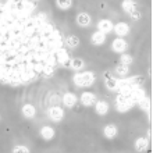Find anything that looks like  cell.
I'll return each mask as SVG.
<instances>
[{
    "label": "cell",
    "mask_w": 153,
    "mask_h": 153,
    "mask_svg": "<svg viewBox=\"0 0 153 153\" xmlns=\"http://www.w3.org/2000/svg\"><path fill=\"white\" fill-rule=\"evenodd\" d=\"M63 35L33 0L0 4V82L25 85L68 65Z\"/></svg>",
    "instance_id": "cell-1"
},
{
    "label": "cell",
    "mask_w": 153,
    "mask_h": 153,
    "mask_svg": "<svg viewBox=\"0 0 153 153\" xmlns=\"http://www.w3.org/2000/svg\"><path fill=\"white\" fill-rule=\"evenodd\" d=\"M73 81L79 88H88L95 82V74L91 73V71H84L81 74H75Z\"/></svg>",
    "instance_id": "cell-2"
},
{
    "label": "cell",
    "mask_w": 153,
    "mask_h": 153,
    "mask_svg": "<svg viewBox=\"0 0 153 153\" xmlns=\"http://www.w3.org/2000/svg\"><path fill=\"white\" fill-rule=\"evenodd\" d=\"M48 116L52 118L53 121H60L63 117H64V111L61 107L59 106H52L50 109L48 110Z\"/></svg>",
    "instance_id": "cell-3"
},
{
    "label": "cell",
    "mask_w": 153,
    "mask_h": 153,
    "mask_svg": "<svg viewBox=\"0 0 153 153\" xmlns=\"http://www.w3.org/2000/svg\"><path fill=\"white\" fill-rule=\"evenodd\" d=\"M127 46H128V43L125 42L123 38H116V39L113 40V43H111V49H113L114 52L117 53H123L127 49Z\"/></svg>",
    "instance_id": "cell-4"
},
{
    "label": "cell",
    "mask_w": 153,
    "mask_h": 153,
    "mask_svg": "<svg viewBox=\"0 0 153 153\" xmlns=\"http://www.w3.org/2000/svg\"><path fill=\"white\" fill-rule=\"evenodd\" d=\"M95 102H96V96H95V93L92 92H84L82 93V96H81V103L84 106H92L95 105Z\"/></svg>",
    "instance_id": "cell-5"
},
{
    "label": "cell",
    "mask_w": 153,
    "mask_h": 153,
    "mask_svg": "<svg viewBox=\"0 0 153 153\" xmlns=\"http://www.w3.org/2000/svg\"><path fill=\"white\" fill-rule=\"evenodd\" d=\"M76 102H78V99H76V96L73 92H65L63 95V103L67 107H74L76 105Z\"/></svg>",
    "instance_id": "cell-6"
},
{
    "label": "cell",
    "mask_w": 153,
    "mask_h": 153,
    "mask_svg": "<svg viewBox=\"0 0 153 153\" xmlns=\"http://www.w3.org/2000/svg\"><path fill=\"white\" fill-rule=\"evenodd\" d=\"M91 42H92L95 46H100L106 42V33L100 32V31H96V32L92 33V36H91Z\"/></svg>",
    "instance_id": "cell-7"
},
{
    "label": "cell",
    "mask_w": 153,
    "mask_h": 153,
    "mask_svg": "<svg viewBox=\"0 0 153 153\" xmlns=\"http://www.w3.org/2000/svg\"><path fill=\"white\" fill-rule=\"evenodd\" d=\"M114 32H116V35H118V36H125V35H128L129 32V27L128 24H125V22H118V24H116V27H113Z\"/></svg>",
    "instance_id": "cell-8"
},
{
    "label": "cell",
    "mask_w": 153,
    "mask_h": 153,
    "mask_svg": "<svg viewBox=\"0 0 153 153\" xmlns=\"http://www.w3.org/2000/svg\"><path fill=\"white\" fill-rule=\"evenodd\" d=\"M76 24L79 27H89L91 24V16L88 13H79L76 16Z\"/></svg>",
    "instance_id": "cell-9"
},
{
    "label": "cell",
    "mask_w": 153,
    "mask_h": 153,
    "mask_svg": "<svg viewBox=\"0 0 153 153\" xmlns=\"http://www.w3.org/2000/svg\"><path fill=\"white\" fill-rule=\"evenodd\" d=\"M97 28H99V31H100V32L109 33L110 31H113V22H111L110 20H102V21H99Z\"/></svg>",
    "instance_id": "cell-10"
},
{
    "label": "cell",
    "mask_w": 153,
    "mask_h": 153,
    "mask_svg": "<svg viewBox=\"0 0 153 153\" xmlns=\"http://www.w3.org/2000/svg\"><path fill=\"white\" fill-rule=\"evenodd\" d=\"M95 110H96V113L99 114V116H105V114H107V111H109V105L103 100H99V102H96V105H95Z\"/></svg>",
    "instance_id": "cell-11"
},
{
    "label": "cell",
    "mask_w": 153,
    "mask_h": 153,
    "mask_svg": "<svg viewBox=\"0 0 153 153\" xmlns=\"http://www.w3.org/2000/svg\"><path fill=\"white\" fill-rule=\"evenodd\" d=\"M40 135H42V138H43V139L50 141V139L54 137V129H53L52 127H49V125H45V127H42V128H40Z\"/></svg>",
    "instance_id": "cell-12"
},
{
    "label": "cell",
    "mask_w": 153,
    "mask_h": 153,
    "mask_svg": "<svg viewBox=\"0 0 153 153\" xmlns=\"http://www.w3.org/2000/svg\"><path fill=\"white\" fill-rule=\"evenodd\" d=\"M121 7H123V10H124L127 14H131L132 11L137 10V3H135L134 0H124L123 4H121Z\"/></svg>",
    "instance_id": "cell-13"
},
{
    "label": "cell",
    "mask_w": 153,
    "mask_h": 153,
    "mask_svg": "<svg viewBox=\"0 0 153 153\" xmlns=\"http://www.w3.org/2000/svg\"><path fill=\"white\" fill-rule=\"evenodd\" d=\"M103 134H105V137L107 138V139H113L117 135V127L114 124L106 125L105 129H103Z\"/></svg>",
    "instance_id": "cell-14"
},
{
    "label": "cell",
    "mask_w": 153,
    "mask_h": 153,
    "mask_svg": "<svg viewBox=\"0 0 153 153\" xmlns=\"http://www.w3.org/2000/svg\"><path fill=\"white\" fill-rule=\"evenodd\" d=\"M22 114H24V117H27V118H32L35 114H36V109H35V106L33 105H24V107H22Z\"/></svg>",
    "instance_id": "cell-15"
},
{
    "label": "cell",
    "mask_w": 153,
    "mask_h": 153,
    "mask_svg": "<svg viewBox=\"0 0 153 153\" xmlns=\"http://www.w3.org/2000/svg\"><path fill=\"white\" fill-rule=\"evenodd\" d=\"M65 45H67L70 49H75L79 46V39H78V36H75V35H70V36H67V39H65Z\"/></svg>",
    "instance_id": "cell-16"
},
{
    "label": "cell",
    "mask_w": 153,
    "mask_h": 153,
    "mask_svg": "<svg viewBox=\"0 0 153 153\" xmlns=\"http://www.w3.org/2000/svg\"><path fill=\"white\" fill-rule=\"evenodd\" d=\"M148 146H149V142L146 138H138L137 142H135V149L137 150H146L148 149Z\"/></svg>",
    "instance_id": "cell-17"
},
{
    "label": "cell",
    "mask_w": 153,
    "mask_h": 153,
    "mask_svg": "<svg viewBox=\"0 0 153 153\" xmlns=\"http://www.w3.org/2000/svg\"><path fill=\"white\" fill-rule=\"evenodd\" d=\"M121 79H117V78H109L106 79V86L110 89V91H117L118 86H120Z\"/></svg>",
    "instance_id": "cell-18"
},
{
    "label": "cell",
    "mask_w": 153,
    "mask_h": 153,
    "mask_svg": "<svg viewBox=\"0 0 153 153\" xmlns=\"http://www.w3.org/2000/svg\"><path fill=\"white\" fill-rule=\"evenodd\" d=\"M68 67H71L73 70H81V68H84V61L81 60V59H78V57L71 59V60H70Z\"/></svg>",
    "instance_id": "cell-19"
},
{
    "label": "cell",
    "mask_w": 153,
    "mask_h": 153,
    "mask_svg": "<svg viewBox=\"0 0 153 153\" xmlns=\"http://www.w3.org/2000/svg\"><path fill=\"white\" fill-rule=\"evenodd\" d=\"M128 71H129V65L123 64V63H120L116 67V73H117V75H120V76H125L128 74Z\"/></svg>",
    "instance_id": "cell-20"
},
{
    "label": "cell",
    "mask_w": 153,
    "mask_h": 153,
    "mask_svg": "<svg viewBox=\"0 0 153 153\" xmlns=\"http://www.w3.org/2000/svg\"><path fill=\"white\" fill-rule=\"evenodd\" d=\"M57 7L61 8V10H68L73 4V0H56Z\"/></svg>",
    "instance_id": "cell-21"
},
{
    "label": "cell",
    "mask_w": 153,
    "mask_h": 153,
    "mask_svg": "<svg viewBox=\"0 0 153 153\" xmlns=\"http://www.w3.org/2000/svg\"><path fill=\"white\" fill-rule=\"evenodd\" d=\"M139 106H141L143 110H146V111H150V106H152V105H150V100H149V99L145 96L141 102H139Z\"/></svg>",
    "instance_id": "cell-22"
},
{
    "label": "cell",
    "mask_w": 153,
    "mask_h": 153,
    "mask_svg": "<svg viewBox=\"0 0 153 153\" xmlns=\"http://www.w3.org/2000/svg\"><path fill=\"white\" fill-rule=\"evenodd\" d=\"M132 57L129 56V54H123V56L120 57V63H123V64H127V65H129L131 63H132Z\"/></svg>",
    "instance_id": "cell-23"
},
{
    "label": "cell",
    "mask_w": 153,
    "mask_h": 153,
    "mask_svg": "<svg viewBox=\"0 0 153 153\" xmlns=\"http://www.w3.org/2000/svg\"><path fill=\"white\" fill-rule=\"evenodd\" d=\"M14 152H21V153H28L29 152V149L27 148V146H22V145H18V146H16L14 148Z\"/></svg>",
    "instance_id": "cell-24"
},
{
    "label": "cell",
    "mask_w": 153,
    "mask_h": 153,
    "mask_svg": "<svg viewBox=\"0 0 153 153\" xmlns=\"http://www.w3.org/2000/svg\"><path fill=\"white\" fill-rule=\"evenodd\" d=\"M33 1H38V0H33Z\"/></svg>",
    "instance_id": "cell-25"
}]
</instances>
